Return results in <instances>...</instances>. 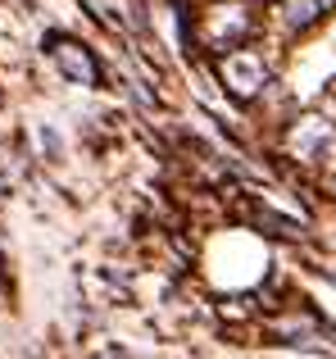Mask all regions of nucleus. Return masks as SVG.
Listing matches in <instances>:
<instances>
[{"label": "nucleus", "instance_id": "nucleus-2", "mask_svg": "<svg viewBox=\"0 0 336 359\" xmlns=\"http://www.w3.org/2000/svg\"><path fill=\"white\" fill-rule=\"evenodd\" d=\"M46 50H50L55 69H59L69 82H78V87H100V64H96V50H91V46H82L78 36L50 32V36H46Z\"/></svg>", "mask_w": 336, "mask_h": 359}, {"label": "nucleus", "instance_id": "nucleus-3", "mask_svg": "<svg viewBox=\"0 0 336 359\" xmlns=\"http://www.w3.org/2000/svg\"><path fill=\"white\" fill-rule=\"evenodd\" d=\"M332 141H336V128H332L328 118H295V128H291V150H295L300 159H323Z\"/></svg>", "mask_w": 336, "mask_h": 359}, {"label": "nucleus", "instance_id": "nucleus-4", "mask_svg": "<svg viewBox=\"0 0 336 359\" xmlns=\"http://www.w3.org/2000/svg\"><path fill=\"white\" fill-rule=\"evenodd\" d=\"M328 14V0H277V23L286 32H314Z\"/></svg>", "mask_w": 336, "mask_h": 359}, {"label": "nucleus", "instance_id": "nucleus-1", "mask_svg": "<svg viewBox=\"0 0 336 359\" xmlns=\"http://www.w3.org/2000/svg\"><path fill=\"white\" fill-rule=\"evenodd\" d=\"M218 78H223V87H227L237 100H255V96L268 91L273 69H268V60L259 50H241V46H232V50L223 55V64H218Z\"/></svg>", "mask_w": 336, "mask_h": 359}]
</instances>
